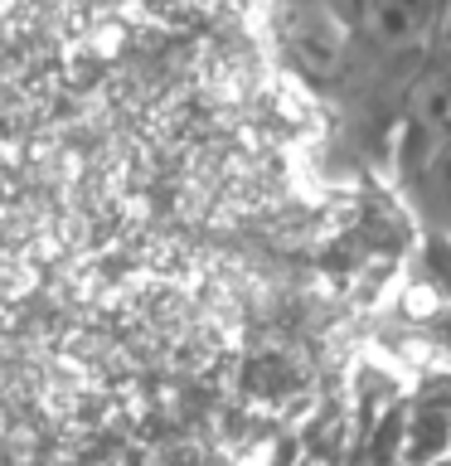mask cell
<instances>
[{
	"mask_svg": "<svg viewBox=\"0 0 451 466\" xmlns=\"http://www.w3.org/2000/svg\"><path fill=\"white\" fill-rule=\"evenodd\" d=\"M282 44L291 49V58H296V68L316 83H330L335 73L345 68V49H349L345 25L335 20V10L320 5V0H296V5H291Z\"/></svg>",
	"mask_w": 451,
	"mask_h": 466,
	"instance_id": "obj_1",
	"label": "cell"
},
{
	"mask_svg": "<svg viewBox=\"0 0 451 466\" xmlns=\"http://www.w3.org/2000/svg\"><path fill=\"white\" fill-rule=\"evenodd\" d=\"M407 131H413V160L427 170L432 160L451 151V64L427 58L417 73L413 93H407Z\"/></svg>",
	"mask_w": 451,
	"mask_h": 466,
	"instance_id": "obj_2",
	"label": "cell"
},
{
	"mask_svg": "<svg viewBox=\"0 0 451 466\" xmlns=\"http://www.w3.org/2000/svg\"><path fill=\"white\" fill-rule=\"evenodd\" d=\"M359 25L374 49L384 54L427 49L436 25V0H359Z\"/></svg>",
	"mask_w": 451,
	"mask_h": 466,
	"instance_id": "obj_3",
	"label": "cell"
},
{
	"mask_svg": "<svg viewBox=\"0 0 451 466\" xmlns=\"http://www.w3.org/2000/svg\"><path fill=\"white\" fill-rule=\"evenodd\" d=\"M427 58H436V64H451V0H436V25H432Z\"/></svg>",
	"mask_w": 451,
	"mask_h": 466,
	"instance_id": "obj_4",
	"label": "cell"
},
{
	"mask_svg": "<svg viewBox=\"0 0 451 466\" xmlns=\"http://www.w3.org/2000/svg\"><path fill=\"white\" fill-rule=\"evenodd\" d=\"M422 189H427L432 199H442L446 209H451V151L442 160H432L427 170H422Z\"/></svg>",
	"mask_w": 451,
	"mask_h": 466,
	"instance_id": "obj_5",
	"label": "cell"
}]
</instances>
